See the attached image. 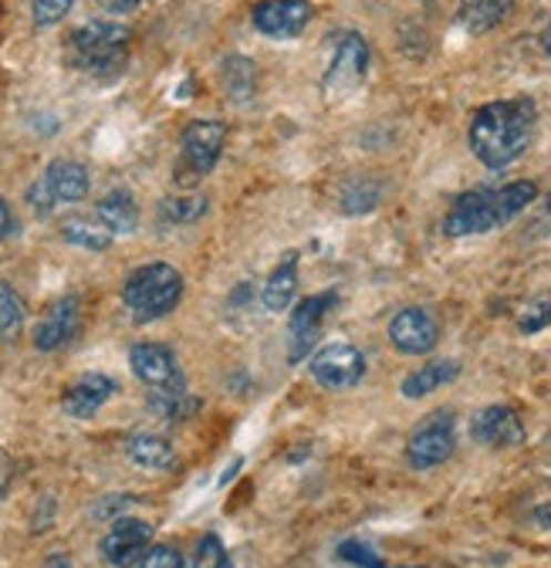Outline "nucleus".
I'll list each match as a JSON object with an SVG mask.
<instances>
[{"label":"nucleus","mask_w":551,"mask_h":568,"mask_svg":"<svg viewBox=\"0 0 551 568\" xmlns=\"http://www.w3.org/2000/svg\"><path fill=\"white\" fill-rule=\"evenodd\" d=\"M538 125V105L524 95L504 99V102H488L477 109L470 119V150L488 170H504L514 160L524 156V150L534 139Z\"/></svg>","instance_id":"obj_1"},{"label":"nucleus","mask_w":551,"mask_h":568,"mask_svg":"<svg viewBox=\"0 0 551 568\" xmlns=\"http://www.w3.org/2000/svg\"><path fill=\"white\" fill-rule=\"evenodd\" d=\"M538 200V186L531 180H518L498 190H470L457 196L450 206L443 231L450 237H470V234H488L504 224H511L518 213H524Z\"/></svg>","instance_id":"obj_2"},{"label":"nucleus","mask_w":551,"mask_h":568,"mask_svg":"<svg viewBox=\"0 0 551 568\" xmlns=\"http://www.w3.org/2000/svg\"><path fill=\"white\" fill-rule=\"evenodd\" d=\"M122 298L135 322H156L183 298V274L173 264H143L125 277Z\"/></svg>","instance_id":"obj_3"},{"label":"nucleus","mask_w":551,"mask_h":568,"mask_svg":"<svg viewBox=\"0 0 551 568\" xmlns=\"http://www.w3.org/2000/svg\"><path fill=\"white\" fill-rule=\"evenodd\" d=\"M68 41H72L68 44L72 48V61L82 71H95L99 75L105 68H122L132 31L115 21H89V24L75 28Z\"/></svg>","instance_id":"obj_4"},{"label":"nucleus","mask_w":551,"mask_h":568,"mask_svg":"<svg viewBox=\"0 0 551 568\" xmlns=\"http://www.w3.org/2000/svg\"><path fill=\"white\" fill-rule=\"evenodd\" d=\"M224 142H227V125L221 119H193L183 129L176 183H183V186L200 183L206 173L217 166V160L224 153Z\"/></svg>","instance_id":"obj_5"},{"label":"nucleus","mask_w":551,"mask_h":568,"mask_svg":"<svg viewBox=\"0 0 551 568\" xmlns=\"http://www.w3.org/2000/svg\"><path fill=\"white\" fill-rule=\"evenodd\" d=\"M453 447H457V434H453V413L450 409H440L433 416H427L424 426H417L406 444V460L409 467L417 470H430V467H440L453 457Z\"/></svg>","instance_id":"obj_6"},{"label":"nucleus","mask_w":551,"mask_h":568,"mask_svg":"<svg viewBox=\"0 0 551 568\" xmlns=\"http://www.w3.org/2000/svg\"><path fill=\"white\" fill-rule=\"evenodd\" d=\"M369 75V44L363 34L346 31L335 41V54L325 71V92L346 99L353 89H359Z\"/></svg>","instance_id":"obj_7"},{"label":"nucleus","mask_w":551,"mask_h":568,"mask_svg":"<svg viewBox=\"0 0 551 568\" xmlns=\"http://www.w3.org/2000/svg\"><path fill=\"white\" fill-rule=\"evenodd\" d=\"M308 369H312L318 386L341 393V389H353V386L363 383V376H366V355L356 345H349V342H331V345H325L322 352L312 355Z\"/></svg>","instance_id":"obj_8"},{"label":"nucleus","mask_w":551,"mask_h":568,"mask_svg":"<svg viewBox=\"0 0 551 568\" xmlns=\"http://www.w3.org/2000/svg\"><path fill=\"white\" fill-rule=\"evenodd\" d=\"M129 366L153 393H186L176 355L160 342H140L129 352Z\"/></svg>","instance_id":"obj_9"},{"label":"nucleus","mask_w":551,"mask_h":568,"mask_svg":"<svg viewBox=\"0 0 551 568\" xmlns=\"http://www.w3.org/2000/svg\"><path fill=\"white\" fill-rule=\"evenodd\" d=\"M99 548L112 568H135L153 548V528L140 518H115Z\"/></svg>","instance_id":"obj_10"},{"label":"nucleus","mask_w":551,"mask_h":568,"mask_svg":"<svg viewBox=\"0 0 551 568\" xmlns=\"http://www.w3.org/2000/svg\"><path fill=\"white\" fill-rule=\"evenodd\" d=\"M389 342L402 355H430L440 342V322L430 308H402L389 322Z\"/></svg>","instance_id":"obj_11"},{"label":"nucleus","mask_w":551,"mask_h":568,"mask_svg":"<svg viewBox=\"0 0 551 568\" xmlns=\"http://www.w3.org/2000/svg\"><path fill=\"white\" fill-rule=\"evenodd\" d=\"M335 308V295L325 292V295H312L305 302L295 305L292 318H288V359L292 363H302L305 355L315 348V338L322 332V322L325 315Z\"/></svg>","instance_id":"obj_12"},{"label":"nucleus","mask_w":551,"mask_h":568,"mask_svg":"<svg viewBox=\"0 0 551 568\" xmlns=\"http://www.w3.org/2000/svg\"><path fill=\"white\" fill-rule=\"evenodd\" d=\"M312 21V4L308 0H261L254 8V28L267 38H298Z\"/></svg>","instance_id":"obj_13"},{"label":"nucleus","mask_w":551,"mask_h":568,"mask_svg":"<svg viewBox=\"0 0 551 568\" xmlns=\"http://www.w3.org/2000/svg\"><path fill=\"white\" fill-rule=\"evenodd\" d=\"M470 437L480 447H494V450L521 447L524 444V423L511 406H488L470 419Z\"/></svg>","instance_id":"obj_14"},{"label":"nucleus","mask_w":551,"mask_h":568,"mask_svg":"<svg viewBox=\"0 0 551 568\" xmlns=\"http://www.w3.org/2000/svg\"><path fill=\"white\" fill-rule=\"evenodd\" d=\"M115 379L102 376V373H85L82 379H75L72 386L64 389L61 406L72 419H92L112 396H115Z\"/></svg>","instance_id":"obj_15"},{"label":"nucleus","mask_w":551,"mask_h":568,"mask_svg":"<svg viewBox=\"0 0 551 568\" xmlns=\"http://www.w3.org/2000/svg\"><path fill=\"white\" fill-rule=\"evenodd\" d=\"M79 332V298L68 295L61 298L34 328V348L38 352H54L61 345H68Z\"/></svg>","instance_id":"obj_16"},{"label":"nucleus","mask_w":551,"mask_h":568,"mask_svg":"<svg viewBox=\"0 0 551 568\" xmlns=\"http://www.w3.org/2000/svg\"><path fill=\"white\" fill-rule=\"evenodd\" d=\"M514 11V0H460L457 21L470 34H488L498 24H504Z\"/></svg>","instance_id":"obj_17"},{"label":"nucleus","mask_w":551,"mask_h":568,"mask_svg":"<svg viewBox=\"0 0 551 568\" xmlns=\"http://www.w3.org/2000/svg\"><path fill=\"white\" fill-rule=\"evenodd\" d=\"M44 183L51 186L58 203H75L89 193V170L75 160H54L44 170Z\"/></svg>","instance_id":"obj_18"},{"label":"nucleus","mask_w":551,"mask_h":568,"mask_svg":"<svg viewBox=\"0 0 551 568\" xmlns=\"http://www.w3.org/2000/svg\"><path fill=\"white\" fill-rule=\"evenodd\" d=\"M298 292V257L288 254L278 267L271 271V277L264 281V288H261V302L267 312H285L292 305Z\"/></svg>","instance_id":"obj_19"},{"label":"nucleus","mask_w":551,"mask_h":568,"mask_svg":"<svg viewBox=\"0 0 551 568\" xmlns=\"http://www.w3.org/2000/svg\"><path fill=\"white\" fill-rule=\"evenodd\" d=\"M99 221L112 231V234H132L135 224H140V206H135V196L129 190H112L99 200Z\"/></svg>","instance_id":"obj_20"},{"label":"nucleus","mask_w":551,"mask_h":568,"mask_svg":"<svg viewBox=\"0 0 551 568\" xmlns=\"http://www.w3.org/2000/svg\"><path fill=\"white\" fill-rule=\"evenodd\" d=\"M125 454L132 464H140L146 470H166L173 467L176 454H173V444L160 434H132L125 440Z\"/></svg>","instance_id":"obj_21"},{"label":"nucleus","mask_w":551,"mask_h":568,"mask_svg":"<svg viewBox=\"0 0 551 568\" xmlns=\"http://www.w3.org/2000/svg\"><path fill=\"white\" fill-rule=\"evenodd\" d=\"M457 376H460V363H450V359L430 363V366H424V369H417V373H409V376L402 379V396H406V399H424V396L437 393L440 386L453 383Z\"/></svg>","instance_id":"obj_22"},{"label":"nucleus","mask_w":551,"mask_h":568,"mask_svg":"<svg viewBox=\"0 0 551 568\" xmlns=\"http://www.w3.org/2000/svg\"><path fill=\"white\" fill-rule=\"evenodd\" d=\"M221 85H224L231 102H247L254 95V89H257V68H254V61L244 58V54L224 58V64H221Z\"/></svg>","instance_id":"obj_23"},{"label":"nucleus","mask_w":551,"mask_h":568,"mask_svg":"<svg viewBox=\"0 0 551 568\" xmlns=\"http://www.w3.org/2000/svg\"><path fill=\"white\" fill-rule=\"evenodd\" d=\"M61 237L68 244H75V247H85V251H105V247H112L115 234L102 221H92V217H82V213H75V217L61 221Z\"/></svg>","instance_id":"obj_24"},{"label":"nucleus","mask_w":551,"mask_h":568,"mask_svg":"<svg viewBox=\"0 0 551 568\" xmlns=\"http://www.w3.org/2000/svg\"><path fill=\"white\" fill-rule=\"evenodd\" d=\"M211 210V200L200 196V193H190V196H170L160 203V217L166 224H196L203 213Z\"/></svg>","instance_id":"obj_25"},{"label":"nucleus","mask_w":551,"mask_h":568,"mask_svg":"<svg viewBox=\"0 0 551 568\" xmlns=\"http://www.w3.org/2000/svg\"><path fill=\"white\" fill-rule=\"evenodd\" d=\"M24 325V305L11 284L0 281V342H8L21 332Z\"/></svg>","instance_id":"obj_26"},{"label":"nucleus","mask_w":551,"mask_h":568,"mask_svg":"<svg viewBox=\"0 0 551 568\" xmlns=\"http://www.w3.org/2000/svg\"><path fill=\"white\" fill-rule=\"evenodd\" d=\"M379 196H382L379 183H373V180H353L346 190H341L338 206L346 210V213H366V210H373L379 203Z\"/></svg>","instance_id":"obj_27"},{"label":"nucleus","mask_w":551,"mask_h":568,"mask_svg":"<svg viewBox=\"0 0 551 568\" xmlns=\"http://www.w3.org/2000/svg\"><path fill=\"white\" fill-rule=\"evenodd\" d=\"M193 565L196 568H231V555H227V548H224V541L217 535H203L200 545H196Z\"/></svg>","instance_id":"obj_28"},{"label":"nucleus","mask_w":551,"mask_h":568,"mask_svg":"<svg viewBox=\"0 0 551 568\" xmlns=\"http://www.w3.org/2000/svg\"><path fill=\"white\" fill-rule=\"evenodd\" d=\"M75 0H34V24L38 28H51L58 21H64V14L72 11Z\"/></svg>","instance_id":"obj_29"},{"label":"nucleus","mask_w":551,"mask_h":568,"mask_svg":"<svg viewBox=\"0 0 551 568\" xmlns=\"http://www.w3.org/2000/svg\"><path fill=\"white\" fill-rule=\"evenodd\" d=\"M551 325V302H531L521 315H518V328L524 332V335H534V332H541V328H548Z\"/></svg>","instance_id":"obj_30"},{"label":"nucleus","mask_w":551,"mask_h":568,"mask_svg":"<svg viewBox=\"0 0 551 568\" xmlns=\"http://www.w3.org/2000/svg\"><path fill=\"white\" fill-rule=\"evenodd\" d=\"M135 568H183V555L170 545H153Z\"/></svg>","instance_id":"obj_31"},{"label":"nucleus","mask_w":551,"mask_h":568,"mask_svg":"<svg viewBox=\"0 0 551 568\" xmlns=\"http://www.w3.org/2000/svg\"><path fill=\"white\" fill-rule=\"evenodd\" d=\"M338 555H341V561H353V565H359V568H386L366 545H359V541H341L338 545Z\"/></svg>","instance_id":"obj_32"},{"label":"nucleus","mask_w":551,"mask_h":568,"mask_svg":"<svg viewBox=\"0 0 551 568\" xmlns=\"http://www.w3.org/2000/svg\"><path fill=\"white\" fill-rule=\"evenodd\" d=\"M28 203H31V210L38 213V217H48V213L54 210V203H58V200H54L51 186L44 183V176H41V180H38V183L28 190Z\"/></svg>","instance_id":"obj_33"},{"label":"nucleus","mask_w":551,"mask_h":568,"mask_svg":"<svg viewBox=\"0 0 551 568\" xmlns=\"http://www.w3.org/2000/svg\"><path fill=\"white\" fill-rule=\"evenodd\" d=\"M132 505V497L129 494H119V497H105L102 505H95V518H109V515H115V511H125Z\"/></svg>","instance_id":"obj_34"},{"label":"nucleus","mask_w":551,"mask_h":568,"mask_svg":"<svg viewBox=\"0 0 551 568\" xmlns=\"http://www.w3.org/2000/svg\"><path fill=\"white\" fill-rule=\"evenodd\" d=\"M140 4H143V0H99V8L109 11V14H132Z\"/></svg>","instance_id":"obj_35"},{"label":"nucleus","mask_w":551,"mask_h":568,"mask_svg":"<svg viewBox=\"0 0 551 568\" xmlns=\"http://www.w3.org/2000/svg\"><path fill=\"white\" fill-rule=\"evenodd\" d=\"M11 234H14V213L4 200H0V241H8Z\"/></svg>","instance_id":"obj_36"},{"label":"nucleus","mask_w":551,"mask_h":568,"mask_svg":"<svg viewBox=\"0 0 551 568\" xmlns=\"http://www.w3.org/2000/svg\"><path fill=\"white\" fill-rule=\"evenodd\" d=\"M531 518H534V525H541V528L551 531V501H541V505L531 511Z\"/></svg>","instance_id":"obj_37"},{"label":"nucleus","mask_w":551,"mask_h":568,"mask_svg":"<svg viewBox=\"0 0 551 568\" xmlns=\"http://www.w3.org/2000/svg\"><path fill=\"white\" fill-rule=\"evenodd\" d=\"M44 568H75L72 561H68L64 555H51L48 561H44Z\"/></svg>","instance_id":"obj_38"},{"label":"nucleus","mask_w":551,"mask_h":568,"mask_svg":"<svg viewBox=\"0 0 551 568\" xmlns=\"http://www.w3.org/2000/svg\"><path fill=\"white\" fill-rule=\"evenodd\" d=\"M241 467H244V460H234V464H231V467L224 470V477H221V484H231V477H234V474H237Z\"/></svg>","instance_id":"obj_39"},{"label":"nucleus","mask_w":551,"mask_h":568,"mask_svg":"<svg viewBox=\"0 0 551 568\" xmlns=\"http://www.w3.org/2000/svg\"><path fill=\"white\" fill-rule=\"evenodd\" d=\"M548 210H551V196H548Z\"/></svg>","instance_id":"obj_40"},{"label":"nucleus","mask_w":551,"mask_h":568,"mask_svg":"<svg viewBox=\"0 0 551 568\" xmlns=\"http://www.w3.org/2000/svg\"><path fill=\"white\" fill-rule=\"evenodd\" d=\"M548 54H551V41H548Z\"/></svg>","instance_id":"obj_41"}]
</instances>
